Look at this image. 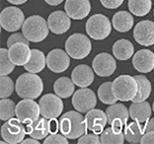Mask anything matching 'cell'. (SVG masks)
<instances>
[{
  "instance_id": "obj_25",
  "label": "cell",
  "mask_w": 154,
  "mask_h": 144,
  "mask_svg": "<svg viewBox=\"0 0 154 144\" xmlns=\"http://www.w3.org/2000/svg\"><path fill=\"white\" fill-rule=\"evenodd\" d=\"M113 54L114 57L119 60H128L134 54V44L128 40H119L113 45Z\"/></svg>"
},
{
  "instance_id": "obj_17",
  "label": "cell",
  "mask_w": 154,
  "mask_h": 144,
  "mask_svg": "<svg viewBox=\"0 0 154 144\" xmlns=\"http://www.w3.org/2000/svg\"><path fill=\"white\" fill-rule=\"evenodd\" d=\"M64 8L71 19L82 20L89 15L91 4L89 0H66Z\"/></svg>"
},
{
  "instance_id": "obj_30",
  "label": "cell",
  "mask_w": 154,
  "mask_h": 144,
  "mask_svg": "<svg viewBox=\"0 0 154 144\" xmlns=\"http://www.w3.org/2000/svg\"><path fill=\"white\" fill-rule=\"evenodd\" d=\"M134 78L136 79L138 84V91L136 96L134 97V99L132 100V102H143L146 101L149 98L150 94H151V83L148 80L147 77L143 76V75H135Z\"/></svg>"
},
{
  "instance_id": "obj_47",
  "label": "cell",
  "mask_w": 154,
  "mask_h": 144,
  "mask_svg": "<svg viewBox=\"0 0 154 144\" xmlns=\"http://www.w3.org/2000/svg\"><path fill=\"white\" fill-rule=\"evenodd\" d=\"M153 13H154V12H153Z\"/></svg>"
},
{
  "instance_id": "obj_24",
  "label": "cell",
  "mask_w": 154,
  "mask_h": 144,
  "mask_svg": "<svg viewBox=\"0 0 154 144\" xmlns=\"http://www.w3.org/2000/svg\"><path fill=\"white\" fill-rule=\"evenodd\" d=\"M112 23H113L115 30L120 33H127L129 30H131L134 21L131 13L127 11H119L114 15Z\"/></svg>"
},
{
  "instance_id": "obj_21",
  "label": "cell",
  "mask_w": 154,
  "mask_h": 144,
  "mask_svg": "<svg viewBox=\"0 0 154 144\" xmlns=\"http://www.w3.org/2000/svg\"><path fill=\"white\" fill-rule=\"evenodd\" d=\"M32 55V50L29 44L24 43H17L9 47V57L12 62L17 66H24L30 60Z\"/></svg>"
},
{
  "instance_id": "obj_44",
  "label": "cell",
  "mask_w": 154,
  "mask_h": 144,
  "mask_svg": "<svg viewBox=\"0 0 154 144\" xmlns=\"http://www.w3.org/2000/svg\"><path fill=\"white\" fill-rule=\"evenodd\" d=\"M45 2L51 6H57L59 4H61L63 2V0H45Z\"/></svg>"
},
{
  "instance_id": "obj_11",
  "label": "cell",
  "mask_w": 154,
  "mask_h": 144,
  "mask_svg": "<svg viewBox=\"0 0 154 144\" xmlns=\"http://www.w3.org/2000/svg\"><path fill=\"white\" fill-rule=\"evenodd\" d=\"M73 108L80 113H87L97 105V97L95 93L88 88H82L74 92L72 97Z\"/></svg>"
},
{
  "instance_id": "obj_39",
  "label": "cell",
  "mask_w": 154,
  "mask_h": 144,
  "mask_svg": "<svg viewBox=\"0 0 154 144\" xmlns=\"http://www.w3.org/2000/svg\"><path fill=\"white\" fill-rule=\"evenodd\" d=\"M100 2L108 9H116L124 3V0H100Z\"/></svg>"
},
{
  "instance_id": "obj_7",
  "label": "cell",
  "mask_w": 154,
  "mask_h": 144,
  "mask_svg": "<svg viewBox=\"0 0 154 144\" xmlns=\"http://www.w3.org/2000/svg\"><path fill=\"white\" fill-rule=\"evenodd\" d=\"M25 15L18 7L10 6L2 10L0 15V23L2 29L7 32H16L23 27Z\"/></svg>"
},
{
  "instance_id": "obj_35",
  "label": "cell",
  "mask_w": 154,
  "mask_h": 144,
  "mask_svg": "<svg viewBox=\"0 0 154 144\" xmlns=\"http://www.w3.org/2000/svg\"><path fill=\"white\" fill-rule=\"evenodd\" d=\"M14 91V83L12 79L7 75H1L0 77V97L8 98Z\"/></svg>"
},
{
  "instance_id": "obj_8",
  "label": "cell",
  "mask_w": 154,
  "mask_h": 144,
  "mask_svg": "<svg viewBox=\"0 0 154 144\" xmlns=\"http://www.w3.org/2000/svg\"><path fill=\"white\" fill-rule=\"evenodd\" d=\"M27 134L26 126L18 118H11L5 121L1 127V136L6 143H21Z\"/></svg>"
},
{
  "instance_id": "obj_23",
  "label": "cell",
  "mask_w": 154,
  "mask_h": 144,
  "mask_svg": "<svg viewBox=\"0 0 154 144\" xmlns=\"http://www.w3.org/2000/svg\"><path fill=\"white\" fill-rule=\"evenodd\" d=\"M48 118H38L37 121L31 122L29 124H26V133L30 135L31 137L36 138L38 140H42L48 137L50 134L48 126Z\"/></svg>"
},
{
  "instance_id": "obj_27",
  "label": "cell",
  "mask_w": 154,
  "mask_h": 144,
  "mask_svg": "<svg viewBox=\"0 0 154 144\" xmlns=\"http://www.w3.org/2000/svg\"><path fill=\"white\" fill-rule=\"evenodd\" d=\"M74 89L75 84L68 77H60L54 84V93L62 99H66L74 94Z\"/></svg>"
},
{
  "instance_id": "obj_32",
  "label": "cell",
  "mask_w": 154,
  "mask_h": 144,
  "mask_svg": "<svg viewBox=\"0 0 154 144\" xmlns=\"http://www.w3.org/2000/svg\"><path fill=\"white\" fill-rule=\"evenodd\" d=\"M98 97L100 101L106 105L116 104L118 98L115 96L113 91V82H105L98 88Z\"/></svg>"
},
{
  "instance_id": "obj_46",
  "label": "cell",
  "mask_w": 154,
  "mask_h": 144,
  "mask_svg": "<svg viewBox=\"0 0 154 144\" xmlns=\"http://www.w3.org/2000/svg\"><path fill=\"white\" fill-rule=\"evenodd\" d=\"M152 110H153V112H154V102H153V105H152Z\"/></svg>"
},
{
  "instance_id": "obj_2",
  "label": "cell",
  "mask_w": 154,
  "mask_h": 144,
  "mask_svg": "<svg viewBox=\"0 0 154 144\" xmlns=\"http://www.w3.org/2000/svg\"><path fill=\"white\" fill-rule=\"evenodd\" d=\"M15 90L22 99H37L43 93V80L36 73H24L17 79Z\"/></svg>"
},
{
  "instance_id": "obj_13",
  "label": "cell",
  "mask_w": 154,
  "mask_h": 144,
  "mask_svg": "<svg viewBox=\"0 0 154 144\" xmlns=\"http://www.w3.org/2000/svg\"><path fill=\"white\" fill-rule=\"evenodd\" d=\"M47 65L52 72L61 73L67 70L70 65L69 54L60 48H55L48 52L47 57Z\"/></svg>"
},
{
  "instance_id": "obj_28",
  "label": "cell",
  "mask_w": 154,
  "mask_h": 144,
  "mask_svg": "<svg viewBox=\"0 0 154 144\" xmlns=\"http://www.w3.org/2000/svg\"><path fill=\"white\" fill-rule=\"evenodd\" d=\"M125 133L122 128L111 126L101 133V143L103 144H122L125 141Z\"/></svg>"
},
{
  "instance_id": "obj_22",
  "label": "cell",
  "mask_w": 154,
  "mask_h": 144,
  "mask_svg": "<svg viewBox=\"0 0 154 144\" xmlns=\"http://www.w3.org/2000/svg\"><path fill=\"white\" fill-rule=\"evenodd\" d=\"M128 111L129 117L132 121L140 122V124L147 121L152 115V108L146 101L137 102V103L134 102L129 107Z\"/></svg>"
},
{
  "instance_id": "obj_37",
  "label": "cell",
  "mask_w": 154,
  "mask_h": 144,
  "mask_svg": "<svg viewBox=\"0 0 154 144\" xmlns=\"http://www.w3.org/2000/svg\"><path fill=\"white\" fill-rule=\"evenodd\" d=\"M44 144H68L67 137L63 134H58V133H54V134H51L45 138Z\"/></svg>"
},
{
  "instance_id": "obj_26",
  "label": "cell",
  "mask_w": 154,
  "mask_h": 144,
  "mask_svg": "<svg viewBox=\"0 0 154 144\" xmlns=\"http://www.w3.org/2000/svg\"><path fill=\"white\" fill-rule=\"evenodd\" d=\"M47 64V58H45L43 51L38 50H32V55L30 60L27 64L24 65V67L28 72L31 73H38L43 71Z\"/></svg>"
},
{
  "instance_id": "obj_5",
  "label": "cell",
  "mask_w": 154,
  "mask_h": 144,
  "mask_svg": "<svg viewBox=\"0 0 154 144\" xmlns=\"http://www.w3.org/2000/svg\"><path fill=\"white\" fill-rule=\"evenodd\" d=\"M86 33L93 40H105L112 32L111 21L103 14H95L86 22Z\"/></svg>"
},
{
  "instance_id": "obj_18",
  "label": "cell",
  "mask_w": 154,
  "mask_h": 144,
  "mask_svg": "<svg viewBox=\"0 0 154 144\" xmlns=\"http://www.w3.org/2000/svg\"><path fill=\"white\" fill-rule=\"evenodd\" d=\"M85 121L89 130L96 134H101L104 131L105 126L108 124L107 114L101 110H97V109H92L89 112H87Z\"/></svg>"
},
{
  "instance_id": "obj_9",
  "label": "cell",
  "mask_w": 154,
  "mask_h": 144,
  "mask_svg": "<svg viewBox=\"0 0 154 144\" xmlns=\"http://www.w3.org/2000/svg\"><path fill=\"white\" fill-rule=\"evenodd\" d=\"M41 115L48 119L57 118L63 111V102L57 94H45L38 102Z\"/></svg>"
},
{
  "instance_id": "obj_6",
  "label": "cell",
  "mask_w": 154,
  "mask_h": 144,
  "mask_svg": "<svg viewBox=\"0 0 154 144\" xmlns=\"http://www.w3.org/2000/svg\"><path fill=\"white\" fill-rule=\"evenodd\" d=\"M92 50V44L85 35L73 34L65 41V51L69 57L74 59H83L88 57Z\"/></svg>"
},
{
  "instance_id": "obj_29",
  "label": "cell",
  "mask_w": 154,
  "mask_h": 144,
  "mask_svg": "<svg viewBox=\"0 0 154 144\" xmlns=\"http://www.w3.org/2000/svg\"><path fill=\"white\" fill-rule=\"evenodd\" d=\"M125 137L128 142L131 144L140 143L142 136L145 133L144 128L142 127L140 122L134 121L128 124L125 128Z\"/></svg>"
},
{
  "instance_id": "obj_38",
  "label": "cell",
  "mask_w": 154,
  "mask_h": 144,
  "mask_svg": "<svg viewBox=\"0 0 154 144\" xmlns=\"http://www.w3.org/2000/svg\"><path fill=\"white\" fill-rule=\"evenodd\" d=\"M29 40L24 36V34L22 33H14L13 35H11L8 40H7V47H11L13 44H15L17 43H24V44H29Z\"/></svg>"
},
{
  "instance_id": "obj_41",
  "label": "cell",
  "mask_w": 154,
  "mask_h": 144,
  "mask_svg": "<svg viewBox=\"0 0 154 144\" xmlns=\"http://www.w3.org/2000/svg\"><path fill=\"white\" fill-rule=\"evenodd\" d=\"M141 144H154V131L145 132L142 136Z\"/></svg>"
},
{
  "instance_id": "obj_33",
  "label": "cell",
  "mask_w": 154,
  "mask_h": 144,
  "mask_svg": "<svg viewBox=\"0 0 154 144\" xmlns=\"http://www.w3.org/2000/svg\"><path fill=\"white\" fill-rule=\"evenodd\" d=\"M14 117H16V105L12 100L3 98L0 101V118L7 121Z\"/></svg>"
},
{
  "instance_id": "obj_3",
  "label": "cell",
  "mask_w": 154,
  "mask_h": 144,
  "mask_svg": "<svg viewBox=\"0 0 154 144\" xmlns=\"http://www.w3.org/2000/svg\"><path fill=\"white\" fill-rule=\"evenodd\" d=\"M48 22L42 16L33 15L25 20L22 27V33L32 43L43 41L50 32Z\"/></svg>"
},
{
  "instance_id": "obj_36",
  "label": "cell",
  "mask_w": 154,
  "mask_h": 144,
  "mask_svg": "<svg viewBox=\"0 0 154 144\" xmlns=\"http://www.w3.org/2000/svg\"><path fill=\"white\" fill-rule=\"evenodd\" d=\"M101 138L96 133H85L78 139V144H100Z\"/></svg>"
},
{
  "instance_id": "obj_12",
  "label": "cell",
  "mask_w": 154,
  "mask_h": 144,
  "mask_svg": "<svg viewBox=\"0 0 154 144\" xmlns=\"http://www.w3.org/2000/svg\"><path fill=\"white\" fill-rule=\"evenodd\" d=\"M92 66L97 75L100 77H108L114 74L117 69V62L111 54L102 52L93 59Z\"/></svg>"
},
{
  "instance_id": "obj_31",
  "label": "cell",
  "mask_w": 154,
  "mask_h": 144,
  "mask_svg": "<svg viewBox=\"0 0 154 144\" xmlns=\"http://www.w3.org/2000/svg\"><path fill=\"white\" fill-rule=\"evenodd\" d=\"M152 7L151 0H128V9L135 16L142 17L150 12Z\"/></svg>"
},
{
  "instance_id": "obj_45",
  "label": "cell",
  "mask_w": 154,
  "mask_h": 144,
  "mask_svg": "<svg viewBox=\"0 0 154 144\" xmlns=\"http://www.w3.org/2000/svg\"><path fill=\"white\" fill-rule=\"evenodd\" d=\"M7 1L10 2L11 4H14V5H21V4L26 3L28 0H7Z\"/></svg>"
},
{
  "instance_id": "obj_10",
  "label": "cell",
  "mask_w": 154,
  "mask_h": 144,
  "mask_svg": "<svg viewBox=\"0 0 154 144\" xmlns=\"http://www.w3.org/2000/svg\"><path fill=\"white\" fill-rule=\"evenodd\" d=\"M40 105L33 99H24L16 105V118L24 124H29L40 118Z\"/></svg>"
},
{
  "instance_id": "obj_43",
  "label": "cell",
  "mask_w": 154,
  "mask_h": 144,
  "mask_svg": "<svg viewBox=\"0 0 154 144\" xmlns=\"http://www.w3.org/2000/svg\"><path fill=\"white\" fill-rule=\"evenodd\" d=\"M21 143H22V144H40V142H38V139L33 138V137L24 139Z\"/></svg>"
},
{
  "instance_id": "obj_4",
  "label": "cell",
  "mask_w": 154,
  "mask_h": 144,
  "mask_svg": "<svg viewBox=\"0 0 154 144\" xmlns=\"http://www.w3.org/2000/svg\"><path fill=\"white\" fill-rule=\"evenodd\" d=\"M113 91L119 101H132L137 94L138 84L134 77L120 75L113 82Z\"/></svg>"
},
{
  "instance_id": "obj_19",
  "label": "cell",
  "mask_w": 154,
  "mask_h": 144,
  "mask_svg": "<svg viewBox=\"0 0 154 144\" xmlns=\"http://www.w3.org/2000/svg\"><path fill=\"white\" fill-rule=\"evenodd\" d=\"M132 65L141 73H148L154 70V54L149 50H140L132 57Z\"/></svg>"
},
{
  "instance_id": "obj_40",
  "label": "cell",
  "mask_w": 154,
  "mask_h": 144,
  "mask_svg": "<svg viewBox=\"0 0 154 144\" xmlns=\"http://www.w3.org/2000/svg\"><path fill=\"white\" fill-rule=\"evenodd\" d=\"M48 131L50 134H54L57 133L58 130H60L59 128V121H57V118H51L48 121Z\"/></svg>"
},
{
  "instance_id": "obj_20",
  "label": "cell",
  "mask_w": 154,
  "mask_h": 144,
  "mask_svg": "<svg viewBox=\"0 0 154 144\" xmlns=\"http://www.w3.org/2000/svg\"><path fill=\"white\" fill-rule=\"evenodd\" d=\"M90 66L86 64L77 65L71 73V79L75 85L81 88L90 86L94 81V73Z\"/></svg>"
},
{
  "instance_id": "obj_34",
  "label": "cell",
  "mask_w": 154,
  "mask_h": 144,
  "mask_svg": "<svg viewBox=\"0 0 154 144\" xmlns=\"http://www.w3.org/2000/svg\"><path fill=\"white\" fill-rule=\"evenodd\" d=\"M0 74L8 75L13 72L15 69V64L12 62L11 58L9 57V50L1 48L0 50Z\"/></svg>"
},
{
  "instance_id": "obj_42",
  "label": "cell",
  "mask_w": 154,
  "mask_h": 144,
  "mask_svg": "<svg viewBox=\"0 0 154 144\" xmlns=\"http://www.w3.org/2000/svg\"><path fill=\"white\" fill-rule=\"evenodd\" d=\"M144 131L148 132V131H154V118H150L146 121V124L144 126Z\"/></svg>"
},
{
  "instance_id": "obj_14",
  "label": "cell",
  "mask_w": 154,
  "mask_h": 144,
  "mask_svg": "<svg viewBox=\"0 0 154 144\" xmlns=\"http://www.w3.org/2000/svg\"><path fill=\"white\" fill-rule=\"evenodd\" d=\"M134 38L136 43L144 47L154 44V22L144 20L139 22L134 27Z\"/></svg>"
},
{
  "instance_id": "obj_15",
  "label": "cell",
  "mask_w": 154,
  "mask_h": 144,
  "mask_svg": "<svg viewBox=\"0 0 154 144\" xmlns=\"http://www.w3.org/2000/svg\"><path fill=\"white\" fill-rule=\"evenodd\" d=\"M108 124L111 126L122 128L127 124L129 117V111L124 104H113L106 110Z\"/></svg>"
},
{
  "instance_id": "obj_16",
  "label": "cell",
  "mask_w": 154,
  "mask_h": 144,
  "mask_svg": "<svg viewBox=\"0 0 154 144\" xmlns=\"http://www.w3.org/2000/svg\"><path fill=\"white\" fill-rule=\"evenodd\" d=\"M50 30L55 35H61L66 33L71 27L70 17L63 11L52 12L48 19Z\"/></svg>"
},
{
  "instance_id": "obj_1",
  "label": "cell",
  "mask_w": 154,
  "mask_h": 144,
  "mask_svg": "<svg viewBox=\"0 0 154 144\" xmlns=\"http://www.w3.org/2000/svg\"><path fill=\"white\" fill-rule=\"evenodd\" d=\"M60 132L69 139L80 138L87 132L85 118L78 111H69L59 119Z\"/></svg>"
}]
</instances>
